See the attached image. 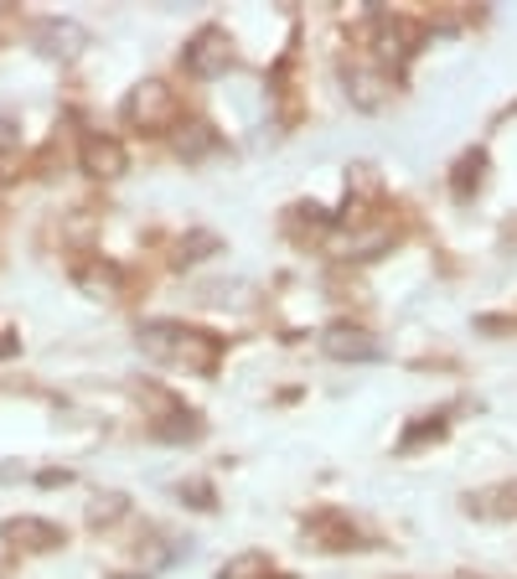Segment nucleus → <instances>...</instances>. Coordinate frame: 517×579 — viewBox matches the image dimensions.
I'll list each match as a JSON object with an SVG mask.
<instances>
[{
  "label": "nucleus",
  "instance_id": "1",
  "mask_svg": "<svg viewBox=\"0 0 517 579\" xmlns=\"http://www.w3.org/2000/svg\"><path fill=\"white\" fill-rule=\"evenodd\" d=\"M140 352H151L161 363H187L197 373H213L223 347H217V337L192 331V326H181V322H151V326H140Z\"/></svg>",
  "mask_w": 517,
  "mask_h": 579
},
{
  "label": "nucleus",
  "instance_id": "2",
  "mask_svg": "<svg viewBox=\"0 0 517 579\" xmlns=\"http://www.w3.org/2000/svg\"><path fill=\"white\" fill-rule=\"evenodd\" d=\"M181 63H187V73H192V78H217V73H228V67H234L228 32H223V26H202L192 42H187Z\"/></svg>",
  "mask_w": 517,
  "mask_h": 579
},
{
  "label": "nucleus",
  "instance_id": "3",
  "mask_svg": "<svg viewBox=\"0 0 517 579\" xmlns=\"http://www.w3.org/2000/svg\"><path fill=\"white\" fill-rule=\"evenodd\" d=\"M125 119L129 125H140V129H161V125H172L176 119V93L166 84H140V88H129V99H125Z\"/></svg>",
  "mask_w": 517,
  "mask_h": 579
},
{
  "label": "nucleus",
  "instance_id": "4",
  "mask_svg": "<svg viewBox=\"0 0 517 579\" xmlns=\"http://www.w3.org/2000/svg\"><path fill=\"white\" fill-rule=\"evenodd\" d=\"M78 166H84L88 176H104V181H114V176L125 172V146L114 140V135H84V146H78Z\"/></svg>",
  "mask_w": 517,
  "mask_h": 579
},
{
  "label": "nucleus",
  "instance_id": "5",
  "mask_svg": "<svg viewBox=\"0 0 517 579\" xmlns=\"http://www.w3.org/2000/svg\"><path fill=\"white\" fill-rule=\"evenodd\" d=\"M5 538H11L16 549L47 554V549H58V543H63V528H58V523H47V517H11V523H5Z\"/></svg>",
  "mask_w": 517,
  "mask_h": 579
},
{
  "label": "nucleus",
  "instance_id": "6",
  "mask_svg": "<svg viewBox=\"0 0 517 579\" xmlns=\"http://www.w3.org/2000/svg\"><path fill=\"white\" fill-rule=\"evenodd\" d=\"M321 347L331 357H342V363H367V357H378V342L367 337L363 326H331L321 337Z\"/></svg>",
  "mask_w": 517,
  "mask_h": 579
},
{
  "label": "nucleus",
  "instance_id": "7",
  "mask_svg": "<svg viewBox=\"0 0 517 579\" xmlns=\"http://www.w3.org/2000/svg\"><path fill=\"white\" fill-rule=\"evenodd\" d=\"M37 42H42L47 58H73L78 42H84V32L73 22H37Z\"/></svg>",
  "mask_w": 517,
  "mask_h": 579
},
{
  "label": "nucleus",
  "instance_id": "8",
  "mask_svg": "<svg viewBox=\"0 0 517 579\" xmlns=\"http://www.w3.org/2000/svg\"><path fill=\"white\" fill-rule=\"evenodd\" d=\"M466 507H471V513H481V517H517V481L487 487V492H481V496H471Z\"/></svg>",
  "mask_w": 517,
  "mask_h": 579
},
{
  "label": "nucleus",
  "instance_id": "9",
  "mask_svg": "<svg viewBox=\"0 0 517 579\" xmlns=\"http://www.w3.org/2000/svg\"><path fill=\"white\" fill-rule=\"evenodd\" d=\"M73 279H78V285H84L88 295H99V301H104L109 290H114V285H119V269H88V264H78V269H73Z\"/></svg>",
  "mask_w": 517,
  "mask_h": 579
},
{
  "label": "nucleus",
  "instance_id": "10",
  "mask_svg": "<svg viewBox=\"0 0 517 579\" xmlns=\"http://www.w3.org/2000/svg\"><path fill=\"white\" fill-rule=\"evenodd\" d=\"M481 166H487V155L481 151H471V155H461V166H455V197H461V202H466V197H471V181L476 187H481Z\"/></svg>",
  "mask_w": 517,
  "mask_h": 579
},
{
  "label": "nucleus",
  "instance_id": "11",
  "mask_svg": "<svg viewBox=\"0 0 517 579\" xmlns=\"http://www.w3.org/2000/svg\"><path fill=\"white\" fill-rule=\"evenodd\" d=\"M217 579H269V558L243 554V558H234V564H223V575Z\"/></svg>",
  "mask_w": 517,
  "mask_h": 579
},
{
  "label": "nucleus",
  "instance_id": "12",
  "mask_svg": "<svg viewBox=\"0 0 517 579\" xmlns=\"http://www.w3.org/2000/svg\"><path fill=\"white\" fill-rule=\"evenodd\" d=\"M346 84H352L346 93H352L363 109L378 104V78H373V73H363V67H346Z\"/></svg>",
  "mask_w": 517,
  "mask_h": 579
},
{
  "label": "nucleus",
  "instance_id": "13",
  "mask_svg": "<svg viewBox=\"0 0 517 579\" xmlns=\"http://www.w3.org/2000/svg\"><path fill=\"white\" fill-rule=\"evenodd\" d=\"M176 492H181V496H192V507H197V513H213V507H217V502H213V487H207V481H181Z\"/></svg>",
  "mask_w": 517,
  "mask_h": 579
},
{
  "label": "nucleus",
  "instance_id": "14",
  "mask_svg": "<svg viewBox=\"0 0 517 579\" xmlns=\"http://www.w3.org/2000/svg\"><path fill=\"white\" fill-rule=\"evenodd\" d=\"M176 146H181V155H202L213 146V135H207V125H192V135H181Z\"/></svg>",
  "mask_w": 517,
  "mask_h": 579
},
{
  "label": "nucleus",
  "instance_id": "15",
  "mask_svg": "<svg viewBox=\"0 0 517 579\" xmlns=\"http://www.w3.org/2000/svg\"><path fill=\"white\" fill-rule=\"evenodd\" d=\"M125 513V496H99V507H93V523H114V517Z\"/></svg>",
  "mask_w": 517,
  "mask_h": 579
}]
</instances>
